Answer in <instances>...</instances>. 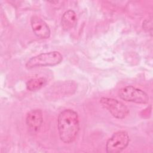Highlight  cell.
<instances>
[{
    "instance_id": "obj_8",
    "label": "cell",
    "mask_w": 153,
    "mask_h": 153,
    "mask_svg": "<svg viewBox=\"0 0 153 153\" xmlns=\"http://www.w3.org/2000/svg\"><path fill=\"white\" fill-rule=\"evenodd\" d=\"M77 23V17L75 12L72 10L65 11L61 20L62 26L63 30H69L75 26Z\"/></svg>"
},
{
    "instance_id": "obj_9",
    "label": "cell",
    "mask_w": 153,
    "mask_h": 153,
    "mask_svg": "<svg viewBox=\"0 0 153 153\" xmlns=\"http://www.w3.org/2000/svg\"><path fill=\"white\" fill-rule=\"evenodd\" d=\"M47 83V80L43 78H36L29 79L26 83V88L31 91H37L42 88Z\"/></svg>"
},
{
    "instance_id": "obj_7",
    "label": "cell",
    "mask_w": 153,
    "mask_h": 153,
    "mask_svg": "<svg viewBox=\"0 0 153 153\" xmlns=\"http://www.w3.org/2000/svg\"><path fill=\"white\" fill-rule=\"evenodd\" d=\"M42 121V113L40 109H32L26 115V125L29 130L33 133L36 132L39 130Z\"/></svg>"
},
{
    "instance_id": "obj_1",
    "label": "cell",
    "mask_w": 153,
    "mask_h": 153,
    "mask_svg": "<svg viewBox=\"0 0 153 153\" xmlns=\"http://www.w3.org/2000/svg\"><path fill=\"white\" fill-rule=\"evenodd\" d=\"M57 128L60 139L63 142H72L79 130V121L76 112L71 109L62 111L58 116Z\"/></svg>"
},
{
    "instance_id": "obj_2",
    "label": "cell",
    "mask_w": 153,
    "mask_h": 153,
    "mask_svg": "<svg viewBox=\"0 0 153 153\" xmlns=\"http://www.w3.org/2000/svg\"><path fill=\"white\" fill-rule=\"evenodd\" d=\"M63 59L60 53L56 51L41 53L30 58L26 63L28 69L40 66H51L59 64Z\"/></svg>"
},
{
    "instance_id": "obj_6",
    "label": "cell",
    "mask_w": 153,
    "mask_h": 153,
    "mask_svg": "<svg viewBox=\"0 0 153 153\" xmlns=\"http://www.w3.org/2000/svg\"><path fill=\"white\" fill-rule=\"evenodd\" d=\"M30 24L34 34L41 39H47L50 36V30L47 24L40 17L33 16L30 19Z\"/></svg>"
},
{
    "instance_id": "obj_3",
    "label": "cell",
    "mask_w": 153,
    "mask_h": 153,
    "mask_svg": "<svg viewBox=\"0 0 153 153\" xmlns=\"http://www.w3.org/2000/svg\"><path fill=\"white\" fill-rule=\"evenodd\" d=\"M130 142L128 133L123 130L114 133L107 140L106 151L108 153H118L125 149Z\"/></svg>"
},
{
    "instance_id": "obj_4",
    "label": "cell",
    "mask_w": 153,
    "mask_h": 153,
    "mask_svg": "<svg viewBox=\"0 0 153 153\" xmlns=\"http://www.w3.org/2000/svg\"><path fill=\"white\" fill-rule=\"evenodd\" d=\"M100 102L104 108L117 119H124L129 113L128 108L117 99L103 97L100 99Z\"/></svg>"
},
{
    "instance_id": "obj_5",
    "label": "cell",
    "mask_w": 153,
    "mask_h": 153,
    "mask_svg": "<svg viewBox=\"0 0 153 153\" xmlns=\"http://www.w3.org/2000/svg\"><path fill=\"white\" fill-rule=\"evenodd\" d=\"M119 96L125 101L136 103L145 104L149 101V97L145 91L131 85H127L120 89Z\"/></svg>"
}]
</instances>
